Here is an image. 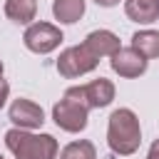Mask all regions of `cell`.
<instances>
[{
  "label": "cell",
  "instance_id": "cell-12",
  "mask_svg": "<svg viewBox=\"0 0 159 159\" xmlns=\"http://www.w3.org/2000/svg\"><path fill=\"white\" fill-rule=\"evenodd\" d=\"M84 0H52V15L62 25H75L84 15Z\"/></svg>",
  "mask_w": 159,
  "mask_h": 159
},
{
  "label": "cell",
  "instance_id": "cell-13",
  "mask_svg": "<svg viewBox=\"0 0 159 159\" xmlns=\"http://www.w3.org/2000/svg\"><path fill=\"white\" fill-rule=\"evenodd\" d=\"M132 50H137L144 60L159 57V32L157 30H139L132 35Z\"/></svg>",
  "mask_w": 159,
  "mask_h": 159
},
{
  "label": "cell",
  "instance_id": "cell-19",
  "mask_svg": "<svg viewBox=\"0 0 159 159\" xmlns=\"http://www.w3.org/2000/svg\"><path fill=\"white\" fill-rule=\"evenodd\" d=\"M0 159H5V157H2V154H0Z\"/></svg>",
  "mask_w": 159,
  "mask_h": 159
},
{
  "label": "cell",
  "instance_id": "cell-8",
  "mask_svg": "<svg viewBox=\"0 0 159 159\" xmlns=\"http://www.w3.org/2000/svg\"><path fill=\"white\" fill-rule=\"evenodd\" d=\"M82 94H84V102H87L89 109H102V107L112 104V99H114V84L107 77H97V80L82 84Z\"/></svg>",
  "mask_w": 159,
  "mask_h": 159
},
{
  "label": "cell",
  "instance_id": "cell-15",
  "mask_svg": "<svg viewBox=\"0 0 159 159\" xmlns=\"http://www.w3.org/2000/svg\"><path fill=\"white\" fill-rule=\"evenodd\" d=\"M7 97H10V84L0 77V109L5 107V102H7Z\"/></svg>",
  "mask_w": 159,
  "mask_h": 159
},
{
  "label": "cell",
  "instance_id": "cell-16",
  "mask_svg": "<svg viewBox=\"0 0 159 159\" xmlns=\"http://www.w3.org/2000/svg\"><path fill=\"white\" fill-rule=\"evenodd\" d=\"M147 159H159V139L152 142V147H149V152H147Z\"/></svg>",
  "mask_w": 159,
  "mask_h": 159
},
{
  "label": "cell",
  "instance_id": "cell-3",
  "mask_svg": "<svg viewBox=\"0 0 159 159\" xmlns=\"http://www.w3.org/2000/svg\"><path fill=\"white\" fill-rule=\"evenodd\" d=\"M87 117H89V107L84 102V94H82V84H75V87H67L62 99L55 102L52 107V119L55 124L62 129V132H70V134H77L87 127Z\"/></svg>",
  "mask_w": 159,
  "mask_h": 159
},
{
  "label": "cell",
  "instance_id": "cell-1",
  "mask_svg": "<svg viewBox=\"0 0 159 159\" xmlns=\"http://www.w3.org/2000/svg\"><path fill=\"white\" fill-rule=\"evenodd\" d=\"M107 144H109L112 154H117V157H129V154H134L139 149L142 127H139V117L129 107H119V109H114L109 114Z\"/></svg>",
  "mask_w": 159,
  "mask_h": 159
},
{
  "label": "cell",
  "instance_id": "cell-10",
  "mask_svg": "<svg viewBox=\"0 0 159 159\" xmlns=\"http://www.w3.org/2000/svg\"><path fill=\"white\" fill-rule=\"evenodd\" d=\"M124 12L132 22L152 25L159 20V0H124Z\"/></svg>",
  "mask_w": 159,
  "mask_h": 159
},
{
  "label": "cell",
  "instance_id": "cell-5",
  "mask_svg": "<svg viewBox=\"0 0 159 159\" xmlns=\"http://www.w3.org/2000/svg\"><path fill=\"white\" fill-rule=\"evenodd\" d=\"M62 40H65L62 30L52 22H32V25H27V30L22 35L25 47L35 55H50L52 50L60 47Z\"/></svg>",
  "mask_w": 159,
  "mask_h": 159
},
{
  "label": "cell",
  "instance_id": "cell-11",
  "mask_svg": "<svg viewBox=\"0 0 159 159\" xmlns=\"http://www.w3.org/2000/svg\"><path fill=\"white\" fill-rule=\"evenodd\" d=\"M5 15L7 20L17 25H32L37 15V0H5Z\"/></svg>",
  "mask_w": 159,
  "mask_h": 159
},
{
  "label": "cell",
  "instance_id": "cell-6",
  "mask_svg": "<svg viewBox=\"0 0 159 159\" xmlns=\"http://www.w3.org/2000/svg\"><path fill=\"white\" fill-rule=\"evenodd\" d=\"M7 117H10V122H12L17 129H27V132L40 129V127L45 124V112H42V107H40L37 102H32V99H25V97H17V99L10 104Z\"/></svg>",
  "mask_w": 159,
  "mask_h": 159
},
{
  "label": "cell",
  "instance_id": "cell-4",
  "mask_svg": "<svg viewBox=\"0 0 159 159\" xmlns=\"http://www.w3.org/2000/svg\"><path fill=\"white\" fill-rule=\"evenodd\" d=\"M97 65H99V57H94L84 45H75V47H67V50L60 52L55 67L62 77L75 80V77H82V75L92 72Z\"/></svg>",
  "mask_w": 159,
  "mask_h": 159
},
{
  "label": "cell",
  "instance_id": "cell-18",
  "mask_svg": "<svg viewBox=\"0 0 159 159\" xmlns=\"http://www.w3.org/2000/svg\"><path fill=\"white\" fill-rule=\"evenodd\" d=\"M2 72H5V65H2V60H0V77H2Z\"/></svg>",
  "mask_w": 159,
  "mask_h": 159
},
{
  "label": "cell",
  "instance_id": "cell-2",
  "mask_svg": "<svg viewBox=\"0 0 159 159\" xmlns=\"http://www.w3.org/2000/svg\"><path fill=\"white\" fill-rule=\"evenodd\" d=\"M5 147L15 159H57L60 154V144L52 134H35L17 127L5 132Z\"/></svg>",
  "mask_w": 159,
  "mask_h": 159
},
{
  "label": "cell",
  "instance_id": "cell-9",
  "mask_svg": "<svg viewBox=\"0 0 159 159\" xmlns=\"http://www.w3.org/2000/svg\"><path fill=\"white\" fill-rule=\"evenodd\" d=\"M94 57H112L122 45H119V37L112 32V30H92L84 42H82Z\"/></svg>",
  "mask_w": 159,
  "mask_h": 159
},
{
  "label": "cell",
  "instance_id": "cell-17",
  "mask_svg": "<svg viewBox=\"0 0 159 159\" xmlns=\"http://www.w3.org/2000/svg\"><path fill=\"white\" fill-rule=\"evenodd\" d=\"M99 7H114V5H119L122 0H94Z\"/></svg>",
  "mask_w": 159,
  "mask_h": 159
},
{
  "label": "cell",
  "instance_id": "cell-7",
  "mask_svg": "<svg viewBox=\"0 0 159 159\" xmlns=\"http://www.w3.org/2000/svg\"><path fill=\"white\" fill-rule=\"evenodd\" d=\"M147 62H149V60H144V57H142L137 50H132V47H119V50L112 55V60H109L112 70H114L119 77H127V80L142 77V75L147 72Z\"/></svg>",
  "mask_w": 159,
  "mask_h": 159
},
{
  "label": "cell",
  "instance_id": "cell-14",
  "mask_svg": "<svg viewBox=\"0 0 159 159\" xmlns=\"http://www.w3.org/2000/svg\"><path fill=\"white\" fill-rule=\"evenodd\" d=\"M60 159H97V149H94V144L87 142V139L70 142V144L60 152Z\"/></svg>",
  "mask_w": 159,
  "mask_h": 159
}]
</instances>
